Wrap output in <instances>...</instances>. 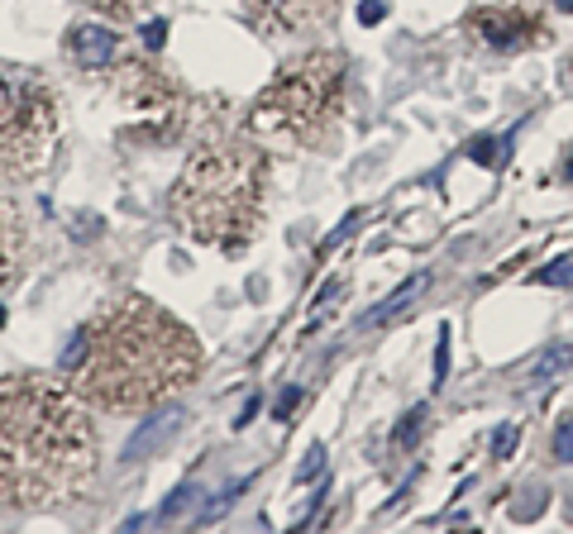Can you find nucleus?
Listing matches in <instances>:
<instances>
[{"label": "nucleus", "instance_id": "f257e3e1", "mask_svg": "<svg viewBox=\"0 0 573 534\" xmlns=\"http://www.w3.org/2000/svg\"><path fill=\"white\" fill-rule=\"evenodd\" d=\"M96 459L101 440L77 386L53 372L0 377V506L48 511L77 501Z\"/></svg>", "mask_w": 573, "mask_h": 534}, {"label": "nucleus", "instance_id": "f03ea898", "mask_svg": "<svg viewBox=\"0 0 573 534\" xmlns=\"http://www.w3.org/2000/svg\"><path fill=\"white\" fill-rule=\"evenodd\" d=\"M201 344L163 305L124 296L105 305L87 330H77L62 372L101 411H143L168 401L197 377Z\"/></svg>", "mask_w": 573, "mask_h": 534}, {"label": "nucleus", "instance_id": "7ed1b4c3", "mask_svg": "<svg viewBox=\"0 0 573 534\" xmlns=\"http://www.w3.org/2000/svg\"><path fill=\"white\" fill-rule=\"evenodd\" d=\"M268 153L253 143H205L187 158L172 187V220L205 249L239 253L253 244L268 210Z\"/></svg>", "mask_w": 573, "mask_h": 534}, {"label": "nucleus", "instance_id": "20e7f679", "mask_svg": "<svg viewBox=\"0 0 573 534\" xmlns=\"http://www.w3.org/2000/svg\"><path fill=\"white\" fill-rule=\"evenodd\" d=\"M344 58L340 53H301L259 91L249 110V129L259 139L278 143H306L325 139V129L344 110Z\"/></svg>", "mask_w": 573, "mask_h": 534}, {"label": "nucleus", "instance_id": "39448f33", "mask_svg": "<svg viewBox=\"0 0 573 534\" xmlns=\"http://www.w3.org/2000/svg\"><path fill=\"white\" fill-rule=\"evenodd\" d=\"M62 110L39 72L0 68V182H29L53 163Z\"/></svg>", "mask_w": 573, "mask_h": 534}, {"label": "nucleus", "instance_id": "423d86ee", "mask_svg": "<svg viewBox=\"0 0 573 534\" xmlns=\"http://www.w3.org/2000/svg\"><path fill=\"white\" fill-rule=\"evenodd\" d=\"M115 87H120V101L134 105V115H139L134 139L168 143V139L182 134V124H187V95H182V87L172 82L168 72H158L153 62H124Z\"/></svg>", "mask_w": 573, "mask_h": 534}, {"label": "nucleus", "instance_id": "0eeeda50", "mask_svg": "<svg viewBox=\"0 0 573 534\" xmlns=\"http://www.w3.org/2000/svg\"><path fill=\"white\" fill-rule=\"evenodd\" d=\"M464 29L473 34V43L492 48V53H525V48L550 39V24L525 6H483L469 14Z\"/></svg>", "mask_w": 573, "mask_h": 534}, {"label": "nucleus", "instance_id": "6e6552de", "mask_svg": "<svg viewBox=\"0 0 573 534\" xmlns=\"http://www.w3.org/2000/svg\"><path fill=\"white\" fill-rule=\"evenodd\" d=\"M334 10H340V0H244V20L263 39L311 34V29L334 20Z\"/></svg>", "mask_w": 573, "mask_h": 534}, {"label": "nucleus", "instance_id": "1a4fd4ad", "mask_svg": "<svg viewBox=\"0 0 573 534\" xmlns=\"http://www.w3.org/2000/svg\"><path fill=\"white\" fill-rule=\"evenodd\" d=\"M24 249H29V230H24L20 205H14L10 197H0V286L20 282Z\"/></svg>", "mask_w": 573, "mask_h": 534}, {"label": "nucleus", "instance_id": "9d476101", "mask_svg": "<svg viewBox=\"0 0 573 534\" xmlns=\"http://www.w3.org/2000/svg\"><path fill=\"white\" fill-rule=\"evenodd\" d=\"M62 48H68L72 68H82V72H96V68H105V62L115 58L120 39L110 34L105 24H72V29H68V39H62Z\"/></svg>", "mask_w": 573, "mask_h": 534}, {"label": "nucleus", "instance_id": "9b49d317", "mask_svg": "<svg viewBox=\"0 0 573 534\" xmlns=\"http://www.w3.org/2000/svg\"><path fill=\"white\" fill-rule=\"evenodd\" d=\"M182 425V411H168V415H153L149 425H143L130 444H124V463H139V459H149V449H158L163 440H172Z\"/></svg>", "mask_w": 573, "mask_h": 534}, {"label": "nucleus", "instance_id": "f8f14e48", "mask_svg": "<svg viewBox=\"0 0 573 534\" xmlns=\"http://www.w3.org/2000/svg\"><path fill=\"white\" fill-rule=\"evenodd\" d=\"M569 363H573V344H550L545 353H535V359L521 367V382H550V377H560Z\"/></svg>", "mask_w": 573, "mask_h": 534}, {"label": "nucleus", "instance_id": "ddd939ff", "mask_svg": "<svg viewBox=\"0 0 573 534\" xmlns=\"http://www.w3.org/2000/svg\"><path fill=\"white\" fill-rule=\"evenodd\" d=\"M425 286H430V278H411L402 291H392V296L382 301V311H373V315H369V325H388V320H396L402 311H411V301H416Z\"/></svg>", "mask_w": 573, "mask_h": 534}, {"label": "nucleus", "instance_id": "4468645a", "mask_svg": "<svg viewBox=\"0 0 573 534\" xmlns=\"http://www.w3.org/2000/svg\"><path fill=\"white\" fill-rule=\"evenodd\" d=\"M425 430H430V406H416V411L402 420V425H396L392 449H396V453H411V449L421 444V434H425Z\"/></svg>", "mask_w": 573, "mask_h": 534}, {"label": "nucleus", "instance_id": "2eb2a0df", "mask_svg": "<svg viewBox=\"0 0 573 534\" xmlns=\"http://www.w3.org/2000/svg\"><path fill=\"white\" fill-rule=\"evenodd\" d=\"M82 6H91L96 14H105V20H134V14H143L153 0H82Z\"/></svg>", "mask_w": 573, "mask_h": 534}, {"label": "nucleus", "instance_id": "dca6fc26", "mask_svg": "<svg viewBox=\"0 0 573 534\" xmlns=\"http://www.w3.org/2000/svg\"><path fill=\"white\" fill-rule=\"evenodd\" d=\"M554 463H573V415H564L560 425H554Z\"/></svg>", "mask_w": 573, "mask_h": 534}, {"label": "nucleus", "instance_id": "f3484780", "mask_svg": "<svg viewBox=\"0 0 573 534\" xmlns=\"http://www.w3.org/2000/svg\"><path fill=\"white\" fill-rule=\"evenodd\" d=\"M502 143L497 139H478L473 143V149H469V158H473V163H487V168H502Z\"/></svg>", "mask_w": 573, "mask_h": 534}, {"label": "nucleus", "instance_id": "a211bd4d", "mask_svg": "<svg viewBox=\"0 0 573 534\" xmlns=\"http://www.w3.org/2000/svg\"><path fill=\"white\" fill-rule=\"evenodd\" d=\"M191 496H197V487H191V482H187V487H178V492L168 496V506L158 511V521H178V515L187 511V501H191Z\"/></svg>", "mask_w": 573, "mask_h": 534}, {"label": "nucleus", "instance_id": "6ab92c4d", "mask_svg": "<svg viewBox=\"0 0 573 534\" xmlns=\"http://www.w3.org/2000/svg\"><path fill=\"white\" fill-rule=\"evenodd\" d=\"M516 440H521V430H516V425H502L497 434H492V459H512Z\"/></svg>", "mask_w": 573, "mask_h": 534}, {"label": "nucleus", "instance_id": "aec40b11", "mask_svg": "<svg viewBox=\"0 0 573 534\" xmlns=\"http://www.w3.org/2000/svg\"><path fill=\"white\" fill-rule=\"evenodd\" d=\"M450 377V330L440 325V349H435V382Z\"/></svg>", "mask_w": 573, "mask_h": 534}, {"label": "nucleus", "instance_id": "412c9836", "mask_svg": "<svg viewBox=\"0 0 573 534\" xmlns=\"http://www.w3.org/2000/svg\"><path fill=\"white\" fill-rule=\"evenodd\" d=\"M540 282H550V286H564V282H573V258H560L550 272H540Z\"/></svg>", "mask_w": 573, "mask_h": 534}, {"label": "nucleus", "instance_id": "4be33fe9", "mask_svg": "<svg viewBox=\"0 0 573 534\" xmlns=\"http://www.w3.org/2000/svg\"><path fill=\"white\" fill-rule=\"evenodd\" d=\"M163 39H168V24H163V20L143 24V48H153V53H158V48H163Z\"/></svg>", "mask_w": 573, "mask_h": 534}, {"label": "nucleus", "instance_id": "5701e85b", "mask_svg": "<svg viewBox=\"0 0 573 534\" xmlns=\"http://www.w3.org/2000/svg\"><path fill=\"white\" fill-rule=\"evenodd\" d=\"M321 459H325V449H311L306 453V463L296 467V482H306V477H315V467H321Z\"/></svg>", "mask_w": 573, "mask_h": 534}, {"label": "nucleus", "instance_id": "b1692460", "mask_svg": "<svg viewBox=\"0 0 573 534\" xmlns=\"http://www.w3.org/2000/svg\"><path fill=\"white\" fill-rule=\"evenodd\" d=\"M382 14H388V6H382V0H369V6H359V20H363V24H378Z\"/></svg>", "mask_w": 573, "mask_h": 534}, {"label": "nucleus", "instance_id": "393cba45", "mask_svg": "<svg viewBox=\"0 0 573 534\" xmlns=\"http://www.w3.org/2000/svg\"><path fill=\"white\" fill-rule=\"evenodd\" d=\"M296 401H301V392H286V396L278 401V420H286V415H292V406H296Z\"/></svg>", "mask_w": 573, "mask_h": 534}, {"label": "nucleus", "instance_id": "a878e982", "mask_svg": "<svg viewBox=\"0 0 573 534\" xmlns=\"http://www.w3.org/2000/svg\"><path fill=\"white\" fill-rule=\"evenodd\" d=\"M554 10H564V14H573V0H550Z\"/></svg>", "mask_w": 573, "mask_h": 534}, {"label": "nucleus", "instance_id": "bb28decb", "mask_svg": "<svg viewBox=\"0 0 573 534\" xmlns=\"http://www.w3.org/2000/svg\"><path fill=\"white\" fill-rule=\"evenodd\" d=\"M564 177H573V158H569V168H564Z\"/></svg>", "mask_w": 573, "mask_h": 534}, {"label": "nucleus", "instance_id": "cd10ccee", "mask_svg": "<svg viewBox=\"0 0 573 534\" xmlns=\"http://www.w3.org/2000/svg\"><path fill=\"white\" fill-rule=\"evenodd\" d=\"M0 325H6V311H0Z\"/></svg>", "mask_w": 573, "mask_h": 534}]
</instances>
